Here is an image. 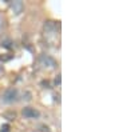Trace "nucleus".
<instances>
[{
	"label": "nucleus",
	"instance_id": "obj_1",
	"mask_svg": "<svg viewBox=\"0 0 134 132\" xmlns=\"http://www.w3.org/2000/svg\"><path fill=\"white\" fill-rule=\"evenodd\" d=\"M2 100L4 103H14V101L17 100V89L16 88H8L5 89L2 95Z\"/></svg>",
	"mask_w": 134,
	"mask_h": 132
},
{
	"label": "nucleus",
	"instance_id": "obj_2",
	"mask_svg": "<svg viewBox=\"0 0 134 132\" xmlns=\"http://www.w3.org/2000/svg\"><path fill=\"white\" fill-rule=\"evenodd\" d=\"M39 62H40V64H42L44 68H50V69H52V68L56 67V62H55V60L52 59L51 56H48V55H40Z\"/></svg>",
	"mask_w": 134,
	"mask_h": 132
},
{
	"label": "nucleus",
	"instance_id": "obj_3",
	"mask_svg": "<svg viewBox=\"0 0 134 132\" xmlns=\"http://www.w3.org/2000/svg\"><path fill=\"white\" fill-rule=\"evenodd\" d=\"M23 116H24L26 119H38L40 116V113L38 110H35V108L32 107H26V108H23Z\"/></svg>",
	"mask_w": 134,
	"mask_h": 132
},
{
	"label": "nucleus",
	"instance_id": "obj_4",
	"mask_svg": "<svg viewBox=\"0 0 134 132\" xmlns=\"http://www.w3.org/2000/svg\"><path fill=\"white\" fill-rule=\"evenodd\" d=\"M23 2H20V0H15V2L11 3V9H12V12L15 15H19L23 12Z\"/></svg>",
	"mask_w": 134,
	"mask_h": 132
},
{
	"label": "nucleus",
	"instance_id": "obj_5",
	"mask_svg": "<svg viewBox=\"0 0 134 132\" xmlns=\"http://www.w3.org/2000/svg\"><path fill=\"white\" fill-rule=\"evenodd\" d=\"M55 32H56V27H55L54 21H46V24H44V33L47 36H51V35H54Z\"/></svg>",
	"mask_w": 134,
	"mask_h": 132
},
{
	"label": "nucleus",
	"instance_id": "obj_6",
	"mask_svg": "<svg viewBox=\"0 0 134 132\" xmlns=\"http://www.w3.org/2000/svg\"><path fill=\"white\" fill-rule=\"evenodd\" d=\"M12 40H11L9 38H7V36H2L0 38V47H4L7 48V50H11L12 48Z\"/></svg>",
	"mask_w": 134,
	"mask_h": 132
},
{
	"label": "nucleus",
	"instance_id": "obj_7",
	"mask_svg": "<svg viewBox=\"0 0 134 132\" xmlns=\"http://www.w3.org/2000/svg\"><path fill=\"white\" fill-rule=\"evenodd\" d=\"M4 117L8 119V120H15L16 119V113L14 111H7V112L4 113Z\"/></svg>",
	"mask_w": 134,
	"mask_h": 132
},
{
	"label": "nucleus",
	"instance_id": "obj_8",
	"mask_svg": "<svg viewBox=\"0 0 134 132\" xmlns=\"http://www.w3.org/2000/svg\"><path fill=\"white\" fill-rule=\"evenodd\" d=\"M11 59H12L11 55H0V60H2V62H8Z\"/></svg>",
	"mask_w": 134,
	"mask_h": 132
},
{
	"label": "nucleus",
	"instance_id": "obj_9",
	"mask_svg": "<svg viewBox=\"0 0 134 132\" xmlns=\"http://www.w3.org/2000/svg\"><path fill=\"white\" fill-rule=\"evenodd\" d=\"M0 131H2V132H9V125L8 124H3Z\"/></svg>",
	"mask_w": 134,
	"mask_h": 132
},
{
	"label": "nucleus",
	"instance_id": "obj_10",
	"mask_svg": "<svg viewBox=\"0 0 134 132\" xmlns=\"http://www.w3.org/2000/svg\"><path fill=\"white\" fill-rule=\"evenodd\" d=\"M24 100H27V101H30L31 100V93L30 92H26V98H23Z\"/></svg>",
	"mask_w": 134,
	"mask_h": 132
},
{
	"label": "nucleus",
	"instance_id": "obj_11",
	"mask_svg": "<svg viewBox=\"0 0 134 132\" xmlns=\"http://www.w3.org/2000/svg\"><path fill=\"white\" fill-rule=\"evenodd\" d=\"M55 84H56V86H60V75H58V76H56V79H55Z\"/></svg>",
	"mask_w": 134,
	"mask_h": 132
},
{
	"label": "nucleus",
	"instance_id": "obj_12",
	"mask_svg": "<svg viewBox=\"0 0 134 132\" xmlns=\"http://www.w3.org/2000/svg\"><path fill=\"white\" fill-rule=\"evenodd\" d=\"M54 100H56V101H59V100H60V99H59V95H55V96H54Z\"/></svg>",
	"mask_w": 134,
	"mask_h": 132
},
{
	"label": "nucleus",
	"instance_id": "obj_13",
	"mask_svg": "<svg viewBox=\"0 0 134 132\" xmlns=\"http://www.w3.org/2000/svg\"><path fill=\"white\" fill-rule=\"evenodd\" d=\"M2 71H3V65H2V64H0V72H2Z\"/></svg>",
	"mask_w": 134,
	"mask_h": 132
},
{
	"label": "nucleus",
	"instance_id": "obj_14",
	"mask_svg": "<svg viewBox=\"0 0 134 132\" xmlns=\"http://www.w3.org/2000/svg\"><path fill=\"white\" fill-rule=\"evenodd\" d=\"M2 23H3V21H2V17H0V27H2Z\"/></svg>",
	"mask_w": 134,
	"mask_h": 132
}]
</instances>
